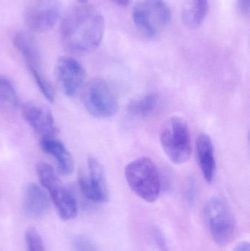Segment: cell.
<instances>
[{"label": "cell", "mask_w": 250, "mask_h": 251, "mask_svg": "<svg viewBox=\"0 0 250 251\" xmlns=\"http://www.w3.org/2000/svg\"><path fill=\"white\" fill-rule=\"evenodd\" d=\"M102 14L91 5L76 6L62 22V42L68 51L78 54L92 52L98 48L104 36Z\"/></svg>", "instance_id": "obj_1"}, {"label": "cell", "mask_w": 250, "mask_h": 251, "mask_svg": "<svg viewBox=\"0 0 250 251\" xmlns=\"http://www.w3.org/2000/svg\"><path fill=\"white\" fill-rule=\"evenodd\" d=\"M125 177L131 190L142 200L153 203L161 191L159 174L150 158H137L125 168Z\"/></svg>", "instance_id": "obj_2"}, {"label": "cell", "mask_w": 250, "mask_h": 251, "mask_svg": "<svg viewBox=\"0 0 250 251\" xmlns=\"http://www.w3.org/2000/svg\"><path fill=\"white\" fill-rule=\"evenodd\" d=\"M160 143L164 153L173 163L181 165L189 160L192 143L189 126L180 116H172L161 126Z\"/></svg>", "instance_id": "obj_3"}, {"label": "cell", "mask_w": 250, "mask_h": 251, "mask_svg": "<svg viewBox=\"0 0 250 251\" xmlns=\"http://www.w3.org/2000/svg\"><path fill=\"white\" fill-rule=\"evenodd\" d=\"M132 17L137 30L145 38H153L167 27L172 14L163 0H139L134 7Z\"/></svg>", "instance_id": "obj_4"}, {"label": "cell", "mask_w": 250, "mask_h": 251, "mask_svg": "<svg viewBox=\"0 0 250 251\" xmlns=\"http://www.w3.org/2000/svg\"><path fill=\"white\" fill-rule=\"evenodd\" d=\"M87 110L97 119H109L117 113L118 99L111 83L103 78L90 81L82 94Z\"/></svg>", "instance_id": "obj_5"}, {"label": "cell", "mask_w": 250, "mask_h": 251, "mask_svg": "<svg viewBox=\"0 0 250 251\" xmlns=\"http://www.w3.org/2000/svg\"><path fill=\"white\" fill-rule=\"evenodd\" d=\"M37 172L43 187L48 191L58 215L63 221H70L77 215L78 206L72 193L63 185L53 168L45 162L37 165Z\"/></svg>", "instance_id": "obj_6"}, {"label": "cell", "mask_w": 250, "mask_h": 251, "mask_svg": "<svg viewBox=\"0 0 250 251\" xmlns=\"http://www.w3.org/2000/svg\"><path fill=\"white\" fill-rule=\"evenodd\" d=\"M204 216L214 241L220 246L228 244L236 233V221L231 209L223 199L213 198L204 208Z\"/></svg>", "instance_id": "obj_7"}, {"label": "cell", "mask_w": 250, "mask_h": 251, "mask_svg": "<svg viewBox=\"0 0 250 251\" xmlns=\"http://www.w3.org/2000/svg\"><path fill=\"white\" fill-rule=\"evenodd\" d=\"M88 174L79 176V186L85 198L95 203H104L109 199L105 172L101 164L94 156L88 159Z\"/></svg>", "instance_id": "obj_8"}, {"label": "cell", "mask_w": 250, "mask_h": 251, "mask_svg": "<svg viewBox=\"0 0 250 251\" xmlns=\"http://www.w3.org/2000/svg\"><path fill=\"white\" fill-rule=\"evenodd\" d=\"M57 83L64 94L73 97L82 88L85 79L83 66L73 57H62L55 66Z\"/></svg>", "instance_id": "obj_9"}, {"label": "cell", "mask_w": 250, "mask_h": 251, "mask_svg": "<svg viewBox=\"0 0 250 251\" xmlns=\"http://www.w3.org/2000/svg\"><path fill=\"white\" fill-rule=\"evenodd\" d=\"M60 18L58 4L52 0H44L26 10L24 21L32 32H43L54 27Z\"/></svg>", "instance_id": "obj_10"}, {"label": "cell", "mask_w": 250, "mask_h": 251, "mask_svg": "<svg viewBox=\"0 0 250 251\" xmlns=\"http://www.w3.org/2000/svg\"><path fill=\"white\" fill-rule=\"evenodd\" d=\"M23 118L41 138L55 137L57 128L50 110L37 103H26L22 108Z\"/></svg>", "instance_id": "obj_11"}, {"label": "cell", "mask_w": 250, "mask_h": 251, "mask_svg": "<svg viewBox=\"0 0 250 251\" xmlns=\"http://www.w3.org/2000/svg\"><path fill=\"white\" fill-rule=\"evenodd\" d=\"M41 149L55 159L57 171L62 176H69L74 170V160L71 153L66 146L55 137L41 138L40 141Z\"/></svg>", "instance_id": "obj_12"}, {"label": "cell", "mask_w": 250, "mask_h": 251, "mask_svg": "<svg viewBox=\"0 0 250 251\" xmlns=\"http://www.w3.org/2000/svg\"><path fill=\"white\" fill-rule=\"evenodd\" d=\"M196 153L203 176L208 184H211L215 176L216 159L214 145L208 134L201 133L197 137Z\"/></svg>", "instance_id": "obj_13"}, {"label": "cell", "mask_w": 250, "mask_h": 251, "mask_svg": "<svg viewBox=\"0 0 250 251\" xmlns=\"http://www.w3.org/2000/svg\"><path fill=\"white\" fill-rule=\"evenodd\" d=\"M50 200L44 189L31 183L25 189L23 209L29 216L34 218L45 217L50 210Z\"/></svg>", "instance_id": "obj_14"}, {"label": "cell", "mask_w": 250, "mask_h": 251, "mask_svg": "<svg viewBox=\"0 0 250 251\" xmlns=\"http://www.w3.org/2000/svg\"><path fill=\"white\" fill-rule=\"evenodd\" d=\"M13 44L24 57L32 75L43 73L41 53L33 37L25 32H19L15 36Z\"/></svg>", "instance_id": "obj_15"}, {"label": "cell", "mask_w": 250, "mask_h": 251, "mask_svg": "<svg viewBox=\"0 0 250 251\" xmlns=\"http://www.w3.org/2000/svg\"><path fill=\"white\" fill-rule=\"evenodd\" d=\"M208 0H188L183 7L182 19L189 29L198 27L208 13Z\"/></svg>", "instance_id": "obj_16"}, {"label": "cell", "mask_w": 250, "mask_h": 251, "mask_svg": "<svg viewBox=\"0 0 250 251\" xmlns=\"http://www.w3.org/2000/svg\"><path fill=\"white\" fill-rule=\"evenodd\" d=\"M159 98L156 94H149L139 100H133L127 107L128 113L135 117L145 118L155 113Z\"/></svg>", "instance_id": "obj_17"}, {"label": "cell", "mask_w": 250, "mask_h": 251, "mask_svg": "<svg viewBox=\"0 0 250 251\" xmlns=\"http://www.w3.org/2000/svg\"><path fill=\"white\" fill-rule=\"evenodd\" d=\"M18 104L19 98L14 87L7 78L0 76V107L6 111L13 112Z\"/></svg>", "instance_id": "obj_18"}, {"label": "cell", "mask_w": 250, "mask_h": 251, "mask_svg": "<svg viewBox=\"0 0 250 251\" xmlns=\"http://www.w3.org/2000/svg\"><path fill=\"white\" fill-rule=\"evenodd\" d=\"M25 241L27 251H45L41 235L34 228H29L26 231Z\"/></svg>", "instance_id": "obj_19"}, {"label": "cell", "mask_w": 250, "mask_h": 251, "mask_svg": "<svg viewBox=\"0 0 250 251\" xmlns=\"http://www.w3.org/2000/svg\"><path fill=\"white\" fill-rule=\"evenodd\" d=\"M76 251H97L96 248L91 241L83 237H77L73 242Z\"/></svg>", "instance_id": "obj_20"}, {"label": "cell", "mask_w": 250, "mask_h": 251, "mask_svg": "<svg viewBox=\"0 0 250 251\" xmlns=\"http://www.w3.org/2000/svg\"><path fill=\"white\" fill-rule=\"evenodd\" d=\"M238 9L243 16H248L250 13V0H238Z\"/></svg>", "instance_id": "obj_21"}, {"label": "cell", "mask_w": 250, "mask_h": 251, "mask_svg": "<svg viewBox=\"0 0 250 251\" xmlns=\"http://www.w3.org/2000/svg\"><path fill=\"white\" fill-rule=\"evenodd\" d=\"M250 243L248 242H242L236 245L233 251H250Z\"/></svg>", "instance_id": "obj_22"}, {"label": "cell", "mask_w": 250, "mask_h": 251, "mask_svg": "<svg viewBox=\"0 0 250 251\" xmlns=\"http://www.w3.org/2000/svg\"><path fill=\"white\" fill-rule=\"evenodd\" d=\"M111 1L119 6H126L129 4L131 0H111Z\"/></svg>", "instance_id": "obj_23"}, {"label": "cell", "mask_w": 250, "mask_h": 251, "mask_svg": "<svg viewBox=\"0 0 250 251\" xmlns=\"http://www.w3.org/2000/svg\"><path fill=\"white\" fill-rule=\"evenodd\" d=\"M78 1H79V2H81V3H85L87 1H88V0H78Z\"/></svg>", "instance_id": "obj_24"}]
</instances>
